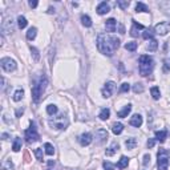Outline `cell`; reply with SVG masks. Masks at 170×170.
<instances>
[{
	"instance_id": "1",
	"label": "cell",
	"mask_w": 170,
	"mask_h": 170,
	"mask_svg": "<svg viewBox=\"0 0 170 170\" xmlns=\"http://www.w3.org/2000/svg\"><path fill=\"white\" fill-rule=\"evenodd\" d=\"M120 47V40L110 35L101 33L97 36V48L102 55L106 56H113V53L118 49Z\"/></svg>"
},
{
	"instance_id": "2",
	"label": "cell",
	"mask_w": 170,
	"mask_h": 170,
	"mask_svg": "<svg viewBox=\"0 0 170 170\" xmlns=\"http://www.w3.org/2000/svg\"><path fill=\"white\" fill-rule=\"evenodd\" d=\"M153 66H154V61L150 56H146V55H142L140 56V74L141 76H148V74L151 73L153 71Z\"/></svg>"
},
{
	"instance_id": "3",
	"label": "cell",
	"mask_w": 170,
	"mask_h": 170,
	"mask_svg": "<svg viewBox=\"0 0 170 170\" xmlns=\"http://www.w3.org/2000/svg\"><path fill=\"white\" fill-rule=\"evenodd\" d=\"M49 125L57 130H64V129H66V126L69 125V120L64 113L57 114V116H53L52 118L49 120Z\"/></svg>"
},
{
	"instance_id": "4",
	"label": "cell",
	"mask_w": 170,
	"mask_h": 170,
	"mask_svg": "<svg viewBox=\"0 0 170 170\" xmlns=\"http://www.w3.org/2000/svg\"><path fill=\"white\" fill-rule=\"evenodd\" d=\"M157 165H158V170H167L170 164V153L165 149H159L158 154H157Z\"/></svg>"
},
{
	"instance_id": "5",
	"label": "cell",
	"mask_w": 170,
	"mask_h": 170,
	"mask_svg": "<svg viewBox=\"0 0 170 170\" xmlns=\"http://www.w3.org/2000/svg\"><path fill=\"white\" fill-rule=\"evenodd\" d=\"M47 84H48L47 77L42 76L41 79H40V81L32 86V97H33V101H36V102H37V101L40 100V96H41L42 92L45 90V86H47Z\"/></svg>"
},
{
	"instance_id": "6",
	"label": "cell",
	"mask_w": 170,
	"mask_h": 170,
	"mask_svg": "<svg viewBox=\"0 0 170 170\" xmlns=\"http://www.w3.org/2000/svg\"><path fill=\"white\" fill-rule=\"evenodd\" d=\"M25 138H27V142L28 143L36 142V141L40 138L39 133H37V130H36V128H35L33 124L31 125V128H29L28 130H25Z\"/></svg>"
},
{
	"instance_id": "7",
	"label": "cell",
	"mask_w": 170,
	"mask_h": 170,
	"mask_svg": "<svg viewBox=\"0 0 170 170\" xmlns=\"http://www.w3.org/2000/svg\"><path fill=\"white\" fill-rule=\"evenodd\" d=\"M154 32H156L157 35H161V36L166 35L167 32H170V23L169 21H164V23L157 24V25L154 27Z\"/></svg>"
},
{
	"instance_id": "8",
	"label": "cell",
	"mask_w": 170,
	"mask_h": 170,
	"mask_svg": "<svg viewBox=\"0 0 170 170\" xmlns=\"http://www.w3.org/2000/svg\"><path fill=\"white\" fill-rule=\"evenodd\" d=\"M0 64H1V68L4 69L5 72H12V71H15V69H16V63L12 60V58L4 57V58H1Z\"/></svg>"
},
{
	"instance_id": "9",
	"label": "cell",
	"mask_w": 170,
	"mask_h": 170,
	"mask_svg": "<svg viewBox=\"0 0 170 170\" xmlns=\"http://www.w3.org/2000/svg\"><path fill=\"white\" fill-rule=\"evenodd\" d=\"M116 89V84H114L113 81H109V82H106L105 84V86L102 88V96L105 98H108V97H110L112 96V93H113V90Z\"/></svg>"
},
{
	"instance_id": "10",
	"label": "cell",
	"mask_w": 170,
	"mask_h": 170,
	"mask_svg": "<svg viewBox=\"0 0 170 170\" xmlns=\"http://www.w3.org/2000/svg\"><path fill=\"white\" fill-rule=\"evenodd\" d=\"M79 141L82 146H88L90 142H92V134L90 133H84L79 137Z\"/></svg>"
},
{
	"instance_id": "11",
	"label": "cell",
	"mask_w": 170,
	"mask_h": 170,
	"mask_svg": "<svg viewBox=\"0 0 170 170\" xmlns=\"http://www.w3.org/2000/svg\"><path fill=\"white\" fill-rule=\"evenodd\" d=\"M96 138H97V143H102L108 138V132L105 129H98L96 132Z\"/></svg>"
},
{
	"instance_id": "12",
	"label": "cell",
	"mask_w": 170,
	"mask_h": 170,
	"mask_svg": "<svg viewBox=\"0 0 170 170\" xmlns=\"http://www.w3.org/2000/svg\"><path fill=\"white\" fill-rule=\"evenodd\" d=\"M109 11H110V7H109V4L106 1H102V3H100V4L97 5V13L98 15H105V13H108Z\"/></svg>"
},
{
	"instance_id": "13",
	"label": "cell",
	"mask_w": 170,
	"mask_h": 170,
	"mask_svg": "<svg viewBox=\"0 0 170 170\" xmlns=\"http://www.w3.org/2000/svg\"><path fill=\"white\" fill-rule=\"evenodd\" d=\"M130 125L134 128H140L142 125V117H141V114H134L130 118Z\"/></svg>"
},
{
	"instance_id": "14",
	"label": "cell",
	"mask_w": 170,
	"mask_h": 170,
	"mask_svg": "<svg viewBox=\"0 0 170 170\" xmlns=\"http://www.w3.org/2000/svg\"><path fill=\"white\" fill-rule=\"evenodd\" d=\"M138 29H145V27H143L142 24H138L135 20H133V27H132V29H130V35H132L133 37L138 36Z\"/></svg>"
},
{
	"instance_id": "15",
	"label": "cell",
	"mask_w": 170,
	"mask_h": 170,
	"mask_svg": "<svg viewBox=\"0 0 170 170\" xmlns=\"http://www.w3.org/2000/svg\"><path fill=\"white\" fill-rule=\"evenodd\" d=\"M116 25H117V21L114 19H108L105 23V28L108 32H114L116 31Z\"/></svg>"
},
{
	"instance_id": "16",
	"label": "cell",
	"mask_w": 170,
	"mask_h": 170,
	"mask_svg": "<svg viewBox=\"0 0 170 170\" xmlns=\"http://www.w3.org/2000/svg\"><path fill=\"white\" fill-rule=\"evenodd\" d=\"M118 148H120V146H118V143H117V142H113V143H112V145H110V146H109V148H108V149H106L105 154H106V156H108V157L113 156V154H114V153H116V151H117V150H118Z\"/></svg>"
},
{
	"instance_id": "17",
	"label": "cell",
	"mask_w": 170,
	"mask_h": 170,
	"mask_svg": "<svg viewBox=\"0 0 170 170\" xmlns=\"http://www.w3.org/2000/svg\"><path fill=\"white\" fill-rule=\"evenodd\" d=\"M130 110H132V105H130V104H128L126 106H124V109H122V110H120L118 113H117V116L121 117V118H124V117H128V114L130 113Z\"/></svg>"
},
{
	"instance_id": "18",
	"label": "cell",
	"mask_w": 170,
	"mask_h": 170,
	"mask_svg": "<svg viewBox=\"0 0 170 170\" xmlns=\"http://www.w3.org/2000/svg\"><path fill=\"white\" fill-rule=\"evenodd\" d=\"M122 130H124V125L121 124V122H116V124H113V128H112V132L114 133V134H121Z\"/></svg>"
},
{
	"instance_id": "19",
	"label": "cell",
	"mask_w": 170,
	"mask_h": 170,
	"mask_svg": "<svg viewBox=\"0 0 170 170\" xmlns=\"http://www.w3.org/2000/svg\"><path fill=\"white\" fill-rule=\"evenodd\" d=\"M128 164H129V158L125 157V156H122L121 158H120L118 164H117V167H118V169H125V167L128 166Z\"/></svg>"
},
{
	"instance_id": "20",
	"label": "cell",
	"mask_w": 170,
	"mask_h": 170,
	"mask_svg": "<svg viewBox=\"0 0 170 170\" xmlns=\"http://www.w3.org/2000/svg\"><path fill=\"white\" fill-rule=\"evenodd\" d=\"M135 145H137V140H135V138H128V140L125 141V146H126V149H129V150L134 149Z\"/></svg>"
},
{
	"instance_id": "21",
	"label": "cell",
	"mask_w": 170,
	"mask_h": 170,
	"mask_svg": "<svg viewBox=\"0 0 170 170\" xmlns=\"http://www.w3.org/2000/svg\"><path fill=\"white\" fill-rule=\"evenodd\" d=\"M166 135H167V130H159V132L156 133V138L159 141V142H164Z\"/></svg>"
},
{
	"instance_id": "22",
	"label": "cell",
	"mask_w": 170,
	"mask_h": 170,
	"mask_svg": "<svg viewBox=\"0 0 170 170\" xmlns=\"http://www.w3.org/2000/svg\"><path fill=\"white\" fill-rule=\"evenodd\" d=\"M37 35V29L35 28V27H32V28L28 29V32H27V39L28 40H33L35 37H36Z\"/></svg>"
},
{
	"instance_id": "23",
	"label": "cell",
	"mask_w": 170,
	"mask_h": 170,
	"mask_svg": "<svg viewBox=\"0 0 170 170\" xmlns=\"http://www.w3.org/2000/svg\"><path fill=\"white\" fill-rule=\"evenodd\" d=\"M109 116H110V110H109L108 108H104L100 112V118L102 120V121L108 120V118H109Z\"/></svg>"
},
{
	"instance_id": "24",
	"label": "cell",
	"mask_w": 170,
	"mask_h": 170,
	"mask_svg": "<svg viewBox=\"0 0 170 170\" xmlns=\"http://www.w3.org/2000/svg\"><path fill=\"white\" fill-rule=\"evenodd\" d=\"M157 48H158V41L154 39L150 40V42L148 44V49L150 50V52H154V50H157Z\"/></svg>"
},
{
	"instance_id": "25",
	"label": "cell",
	"mask_w": 170,
	"mask_h": 170,
	"mask_svg": "<svg viewBox=\"0 0 170 170\" xmlns=\"http://www.w3.org/2000/svg\"><path fill=\"white\" fill-rule=\"evenodd\" d=\"M47 113L49 114V116H55V114L57 113V106L53 105V104L48 105V106H47Z\"/></svg>"
},
{
	"instance_id": "26",
	"label": "cell",
	"mask_w": 170,
	"mask_h": 170,
	"mask_svg": "<svg viewBox=\"0 0 170 170\" xmlns=\"http://www.w3.org/2000/svg\"><path fill=\"white\" fill-rule=\"evenodd\" d=\"M81 21H82V25H85V27L92 25V19H90L88 15H82L81 16Z\"/></svg>"
},
{
	"instance_id": "27",
	"label": "cell",
	"mask_w": 170,
	"mask_h": 170,
	"mask_svg": "<svg viewBox=\"0 0 170 170\" xmlns=\"http://www.w3.org/2000/svg\"><path fill=\"white\" fill-rule=\"evenodd\" d=\"M44 149H45V153H47L48 156H53V153H55V148H53V145H50L49 142L45 143Z\"/></svg>"
},
{
	"instance_id": "28",
	"label": "cell",
	"mask_w": 170,
	"mask_h": 170,
	"mask_svg": "<svg viewBox=\"0 0 170 170\" xmlns=\"http://www.w3.org/2000/svg\"><path fill=\"white\" fill-rule=\"evenodd\" d=\"M20 149H21V140H20V138L16 137V138H15V141H13L12 150H13V151H19Z\"/></svg>"
},
{
	"instance_id": "29",
	"label": "cell",
	"mask_w": 170,
	"mask_h": 170,
	"mask_svg": "<svg viewBox=\"0 0 170 170\" xmlns=\"http://www.w3.org/2000/svg\"><path fill=\"white\" fill-rule=\"evenodd\" d=\"M135 11H137V12H149V8L146 7L143 3H137V5H135Z\"/></svg>"
},
{
	"instance_id": "30",
	"label": "cell",
	"mask_w": 170,
	"mask_h": 170,
	"mask_svg": "<svg viewBox=\"0 0 170 170\" xmlns=\"http://www.w3.org/2000/svg\"><path fill=\"white\" fill-rule=\"evenodd\" d=\"M24 96V90L23 89H17L15 92V94H13V101H20L21 98H23Z\"/></svg>"
},
{
	"instance_id": "31",
	"label": "cell",
	"mask_w": 170,
	"mask_h": 170,
	"mask_svg": "<svg viewBox=\"0 0 170 170\" xmlns=\"http://www.w3.org/2000/svg\"><path fill=\"white\" fill-rule=\"evenodd\" d=\"M17 24H19V28H25L27 27V19L24 16H19L17 17Z\"/></svg>"
},
{
	"instance_id": "32",
	"label": "cell",
	"mask_w": 170,
	"mask_h": 170,
	"mask_svg": "<svg viewBox=\"0 0 170 170\" xmlns=\"http://www.w3.org/2000/svg\"><path fill=\"white\" fill-rule=\"evenodd\" d=\"M150 92H151V96H153L154 100H158L159 96H161V92H159V89H158L157 86H153V88H151Z\"/></svg>"
},
{
	"instance_id": "33",
	"label": "cell",
	"mask_w": 170,
	"mask_h": 170,
	"mask_svg": "<svg viewBox=\"0 0 170 170\" xmlns=\"http://www.w3.org/2000/svg\"><path fill=\"white\" fill-rule=\"evenodd\" d=\"M137 42H134V41H130V42H126V44H125V49H128V50H135L137 49Z\"/></svg>"
},
{
	"instance_id": "34",
	"label": "cell",
	"mask_w": 170,
	"mask_h": 170,
	"mask_svg": "<svg viewBox=\"0 0 170 170\" xmlns=\"http://www.w3.org/2000/svg\"><path fill=\"white\" fill-rule=\"evenodd\" d=\"M133 92H134V93H142L143 92V85L140 84V82L134 84V85H133Z\"/></svg>"
},
{
	"instance_id": "35",
	"label": "cell",
	"mask_w": 170,
	"mask_h": 170,
	"mask_svg": "<svg viewBox=\"0 0 170 170\" xmlns=\"http://www.w3.org/2000/svg\"><path fill=\"white\" fill-rule=\"evenodd\" d=\"M33 153H35V156H36V158L39 159V161H42V149H35L33 150Z\"/></svg>"
},
{
	"instance_id": "36",
	"label": "cell",
	"mask_w": 170,
	"mask_h": 170,
	"mask_svg": "<svg viewBox=\"0 0 170 170\" xmlns=\"http://www.w3.org/2000/svg\"><path fill=\"white\" fill-rule=\"evenodd\" d=\"M129 89H130L129 84H128V82H124V84L121 85V88H120V92H121V93H126V92H129Z\"/></svg>"
},
{
	"instance_id": "37",
	"label": "cell",
	"mask_w": 170,
	"mask_h": 170,
	"mask_svg": "<svg viewBox=\"0 0 170 170\" xmlns=\"http://www.w3.org/2000/svg\"><path fill=\"white\" fill-rule=\"evenodd\" d=\"M142 37H143V39H146V40H148V39L151 40V39H153V33H151L149 29H146V31L142 33Z\"/></svg>"
},
{
	"instance_id": "38",
	"label": "cell",
	"mask_w": 170,
	"mask_h": 170,
	"mask_svg": "<svg viewBox=\"0 0 170 170\" xmlns=\"http://www.w3.org/2000/svg\"><path fill=\"white\" fill-rule=\"evenodd\" d=\"M117 5H120L122 9H125L126 7H129V1H117Z\"/></svg>"
},
{
	"instance_id": "39",
	"label": "cell",
	"mask_w": 170,
	"mask_h": 170,
	"mask_svg": "<svg viewBox=\"0 0 170 170\" xmlns=\"http://www.w3.org/2000/svg\"><path fill=\"white\" fill-rule=\"evenodd\" d=\"M104 167L106 170H113L114 169V165H112L110 162H104Z\"/></svg>"
},
{
	"instance_id": "40",
	"label": "cell",
	"mask_w": 170,
	"mask_h": 170,
	"mask_svg": "<svg viewBox=\"0 0 170 170\" xmlns=\"http://www.w3.org/2000/svg\"><path fill=\"white\" fill-rule=\"evenodd\" d=\"M164 71H165V72H169V71H170L169 60H165V63H164Z\"/></svg>"
},
{
	"instance_id": "41",
	"label": "cell",
	"mask_w": 170,
	"mask_h": 170,
	"mask_svg": "<svg viewBox=\"0 0 170 170\" xmlns=\"http://www.w3.org/2000/svg\"><path fill=\"white\" fill-rule=\"evenodd\" d=\"M150 164V156H149V154H145V157H143V165H149Z\"/></svg>"
},
{
	"instance_id": "42",
	"label": "cell",
	"mask_w": 170,
	"mask_h": 170,
	"mask_svg": "<svg viewBox=\"0 0 170 170\" xmlns=\"http://www.w3.org/2000/svg\"><path fill=\"white\" fill-rule=\"evenodd\" d=\"M31 50H32V53H33V56H35V60H39L40 56H39V52H37L36 48H31Z\"/></svg>"
},
{
	"instance_id": "43",
	"label": "cell",
	"mask_w": 170,
	"mask_h": 170,
	"mask_svg": "<svg viewBox=\"0 0 170 170\" xmlns=\"http://www.w3.org/2000/svg\"><path fill=\"white\" fill-rule=\"evenodd\" d=\"M154 143H156V140H154V138H150V140L148 141V148L150 149V148H153L154 146Z\"/></svg>"
},
{
	"instance_id": "44",
	"label": "cell",
	"mask_w": 170,
	"mask_h": 170,
	"mask_svg": "<svg viewBox=\"0 0 170 170\" xmlns=\"http://www.w3.org/2000/svg\"><path fill=\"white\" fill-rule=\"evenodd\" d=\"M29 7H31V8H36L37 7V1H36V0H31V1H29Z\"/></svg>"
},
{
	"instance_id": "45",
	"label": "cell",
	"mask_w": 170,
	"mask_h": 170,
	"mask_svg": "<svg viewBox=\"0 0 170 170\" xmlns=\"http://www.w3.org/2000/svg\"><path fill=\"white\" fill-rule=\"evenodd\" d=\"M24 161H25V162H29V161H31V158H29V153H28V151H25V153H24Z\"/></svg>"
},
{
	"instance_id": "46",
	"label": "cell",
	"mask_w": 170,
	"mask_h": 170,
	"mask_svg": "<svg viewBox=\"0 0 170 170\" xmlns=\"http://www.w3.org/2000/svg\"><path fill=\"white\" fill-rule=\"evenodd\" d=\"M23 113H24V109H23V108H21V109H17V110H16V117H20Z\"/></svg>"
},
{
	"instance_id": "47",
	"label": "cell",
	"mask_w": 170,
	"mask_h": 170,
	"mask_svg": "<svg viewBox=\"0 0 170 170\" xmlns=\"http://www.w3.org/2000/svg\"><path fill=\"white\" fill-rule=\"evenodd\" d=\"M1 137H3V140H7V138H8V134H7V133H4Z\"/></svg>"
},
{
	"instance_id": "48",
	"label": "cell",
	"mask_w": 170,
	"mask_h": 170,
	"mask_svg": "<svg viewBox=\"0 0 170 170\" xmlns=\"http://www.w3.org/2000/svg\"><path fill=\"white\" fill-rule=\"evenodd\" d=\"M48 165H49V166H53V165H55V161H49V162H48Z\"/></svg>"
}]
</instances>
